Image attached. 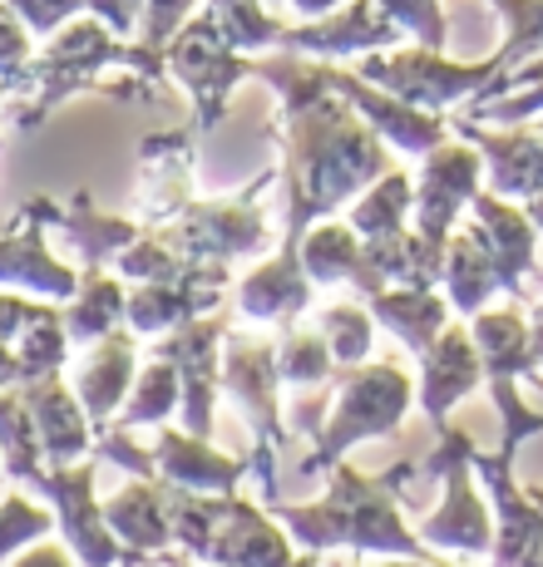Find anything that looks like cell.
<instances>
[{
  "instance_id": "obj_1",
  "label": "cell",
  "mask_w": 543,
  "mask_h": 567,
  "mask_svg": "<svg viewBox=\"0 0 543 567\" xmlns=\"http://www.w3.org/2000/svg\"><path fill=\"white\" fill-rule=\"evenodd\" d=\"M272 518L311 553L356 548L380 558H434V548L420 538V528H406L400 494L386 484V474H361L351 464L326 468V494L311 504H267Z\"/></svg>"
},
{
  "instance_id": "obj_2",
  "label": "cell",
  "mask_w": 543,
  "mask_h": 567,
  "mask_svg": "<svg viewBox=\"0 0 543 567\" xmlns=\"http://www.w3.org/2000/svg\"><path fill=\"white\" fill-rule=\"evenodd\" d=\"M410 400H416V390H410L406 370H396V365L346 370L341 390L331 395V414H326L321 434L311 440V454L301 460V474L326 478V468L341 464L346 450H356L361 440H386V434H396Z\"/></svg>"
},
{
  "instance_id": "obj_3",
  "label": "cell",
  "mask_w": 543,
  "mask_h": 567,
  "mask_svg": "<svg viewBox=\"0 0 543 567\" xmlns=\"http://www.w3.org/2000/svg\"><path fill=\"white\" fill-rule=\"evenodd\" d=\"M430 478H440L444 498L430 518H420V538L430 543L434 553H494V528H489V514L474 494V444L464 430H440V450L430 454L426 464Z\"/></svg>"
},
{
  "instance_id": "obj_4",
  "label": "cell",
  "mask_w": 543,
  "mask_h": 567,
  "mask_svg": "<svg viewBox=\"0 0 543 567\" xmlns=\"http://www.w3.org/2000/svg\"><path fill=\"white\" fill-rule=\"evenodd\" d=\"M277 351L263 341H243L233 336L223 355V390L233 395V405L247 414V424L257 430L253 450V474L263 484V504H277V450H281V420H277Z\"/></svg>"
},
{
  "instance_id": "obj_5",
  "label": "cell",
  "mask_w": 543,
  "mask_h": 567,
  "mask_svg": "<svg viewBox=\"0 0 543 567\" xmlns=\"http://www.w3.org/2000/svg\"><path fill=\"white\" fill-rule=\"evenodd\" d=\"M94 474H100V460H80V464H60L45 468V474L30 484V494L54 504V523H60L70 553L80 558V567H124L139 563V553H129L124 543L109 533L104 508L94 504Z\"/></svg>"
},
{
  "instance_id": "obj_6",
  "label": "cell",
  "mask_w": 543,
  "mask_h": 567,
  "mask_svg": "<svg viewBox=\"0 0 543 567\" xmlns=\"http://www.w3.org/2000/svg\"><path fill=\"white\" fill-rule=\"evenodd\" d=\"M474 478L494 498V553L489 567H524L543 548V498L514 484V450H474Z\"/></svg>"
},
{
  "instance_id": "obj_7",
  "label": "cell",
  "mask_w": 543,
  "mask_h": 567,
  "mask_svg": "<svg viewBox=\"0 0 543 567\" xmlns=\"http://www.w3.org/2000/svg\"><path fill=\"white\" fill-rule=\"evenodd\" d=\"M217 341L223 321H183L168 331V341L154 346V355L178 365L183 380V430L208 440L213 434V400H217Z\"/></svg>"
},
{
  "instance_id": "obj_8",
  "label": "cell",
  "mask_w": 543,
  "mask_h": 567,
  "mask_svg": "<svg viewBox=\"0 0 543 567\" xmlns=\"http://www.w3.org/2000/svg\"><path fill=\"white\" fill-rule=\"evenodd\" d=\"M20 405H25L30 420H35L45 468L94 460V424H90V414H84L80 395L60 385V375L25 380V385H20Z\"/></svg>"
},
{
  "instance_id": "obj_9",
  "label": "cell",
  "mask_w": 543,
  "mask_h": 567,
  "mask_svg": "<svg viewBox=\"0 0 543 567\" xmlns=\"http://www.w3.org/2000/svg\"><path fill=\"white\" fill-rule=\"evenodd\" d=\"M291 533L277 528L272 508L263 514L257 504L247 498L223 494V518H217V533H213V553H208V567H287L297 553H291Z\"/></svg>"
},
{
  "instance_id": "obj_10",
  "label": "cell",
  "mask_w": 543,
  "mask_h": 567,
  "mask_svg": "<svg viewBox=\"0 0 543 567\" xmlns=\"http://www.w3.org/2000/svg\"><path fill=\"white\" fill-rule=\"evenodd\" d=\"M484 361H480V346L474 336L464 331H440L434 346L426 351V370H420V410L434 430H450V410L480 385Z\"/></svg>"
},
{
  "instance_id": "obj_11",
  "label": "cell",
  "mask_w": 543,
  "mask_h": 567,
  "mask_svg": "<svg viewBox=\"0 0 543 567\" xmlns=\"http://www.w3.org/2000/svg\"><path fill=\"white\" fill-rule=\"evenodd\" d=\"M484 74H494V64H474V70H464V64H444V60H430V54L366 60V80L386 84V90H396L406 104H420V109L460 100V94H470Z\"/></svg>"
},
{
  "instance_id": "obj_12",
  "label": "cell",
  "mask_w": 543,
  "mask_h": 567,
  "mask_svg": "<svg viewBox=\"0 0 543 567\" xmlns=\"http://www.w3.org/2000/svg\"><path fill=\"white\" fill-rule=\"evenodd\" d=\"M263 243H267V227H263V213H253V207H193L178 233L168 237L173 252H183L188 261H227Z\"/></svg>"
},
{
  "instance_id": "obj_13",
  "label": "cell",
  "mask_w": 543,
  "mask_h": 567,
  "mask_svg": "<svg viewBox=\"0 0 543 567\" xmlns=\"http://www.w3.org/2000/svg\"><path fill=\"white\" fill-rule=\"evenodd\" d=\"M474 178H480V158H474L470 148H434L426 163V178H420V193H416L420 237L444 247V233H450L454 213L474 198Z\"/></svg>"
},
{
  "instance_id": "obj_14",
  "label": "cell",
  "mask_w": 543,
  "mask_h": 567,
  "mask_svg": "<svg viewBox=\"0 0 543 567\" xmlns=\"http://www.w3.org/2000/svg\"><path fill=\"white\" fill-rule=\"evenodd\" d=\"M154 460H158V478H168V484H178V488H193V494H233L247 474V464L217 454L208 440H198V434H188V430L183 434L158 430Z\"/></svg>"
},
{
  "instance_id": "obj_15",
  "label": "cell",
  "mask_w": 543,
  "mask_h": 567,
  "mask_svg": "<svg viewBox=\"0 0 543 567\" xmlns=\"http://www.w3.org/2000/svg\"><path fill=\"white\" fill-rule=\"evenodd\" d=\"M45 217H50V203H30L25 233L0 237V281L20 291H40V297H74L80 277L45 252V237H40Z\"/></svg>"
},
{
  "instance_id": "obj_16",
  "label": "cell",
  "mask_w": 543,
  "mask_h": 567,
  "mask_svg": "<svg viewBox=\"0 0 543 567\" xmlns=\"http://www.w3.org/2000/svg\"><path fill=\"white\" fill-rule=\"evenodd\" d=\"M129 390H134V341L124 331H109L100 341V351L80 365L74 375V395H80L84 414H90L94 434L114 424V414L124 410Z\"/></svg>"
},
{
  "instance_id": "obj_17",
  "label": "cell",
  "mask_w": 543,
  "mask_h": 567,
  "mask_svg": "<svg viewBox=\"0 0 543 567\" xmlns=\"http://www.w3.org/2000/svg\"><path fill=\"white\" fill-rule=\"evenodd\" d=\"M104 523L129 553H163L173 543V523H168V494L163 478H139V484L119 488L104 504Z\"/></svg>"
},
{
  "instance_id": "obj_18",
  "label": "cell",
  "mask_w": 543,
  "mask_h": 567,
  "mask_svg": "<svg viewBox=\"0 0 543 567\" xmlns=\"http://www.w3.org/2000/svg\"><path fill=\"white\" fill-rule=\"evenodd\" d=\"M474 237L484 243V252L494 257L499 287L519 291V277L534 261V227L529 217H519L514 207L494 203V198H474Z\"/></svg>"
},
{
  "instance_id": "obj_19",
  "label": "cell",
  "mask_w": 543,
  "mask_h": 567,
  "mask_svg": "<svg viewBox=\"0 0 543 567\" xmlns=\"http://www.w3.org/2000/svg\"><path fill=\"white\" fill-rule=\"evenodd\" d=\"M307 301H311V287H307V267H301L297 247H281V257L257 267L253 277L243 281V291H237V307L247 316H257V321L291 316L307 307Z\"/></svg>"
},
{
  "instance_id": "obj_20",
  "label": "cell",
  "mask_w": 543,
  "mask_h": 567,
  "mask_svg": "<svg viewBox=\"0 0 543 567\" xmlns=\"http://www.w3.org/2000/svg\"><path fill=\"white\" fill-rule=\"evenodd\" d=\"M371 316L390 326V331L406 341V351L426 355L434 346V336L444 331V307L430 297L426 287H396V291H376L371 297Z\"/></svg>"
},
{
  "instance_id": "obj_21",
  "label": "cell",
  "mask_w": 543,
  "mask_h": 567,
  "mask_svg": "<svg viewBox=\"0 0 543 567\" xmlns=\"http://www.w3.org/2000/svg\"><path fill=\"white\" fill-rule=\"evenodd\" d=\"M474 346H480V361L489 380H519L534 370V336L524 331L514 311L499 316H474Z\"/></svg>"
},
{
  "instance_id": "obj_22",
  "label": "cell",
  "mask_w": 543,
  "mask_h": 567,
  "mask_svg": "<svg viewBox=\"0 0 543 567\" xmlns=\"http://www.w3.org/2000/svg\"><path fill=\"white\" fill-rule=\"evenodd\" d=\"M494 163V193L504 198H539L543 193V138L534 134H474Z\"/></svg>"
},
{
  "instance_id": "obj_23",
  "label": "cell",
  "mask_w": 543,
  "mask_h": 567,
  "mask_svg": "<svg viewBox=\"0 0 543 567\" xmlns=\"http://www.w3.org/2000/svg\"><path fill=\"white\" fill-rule=\"evenodd\" d=\"M183 405V380H178V365L154 355V365L144 370V375L134 380V390H129L124 410L114 414L119 430H139V424H163L173 410Z\"/></svg>"
},
{
  "instance_id": "obj_24",
  "label": "cell",
  "mask_w": 543,
  "mask_h": 567,
  "mask_svg": "<svg viewBox=\"0 0 543 567\" xmlns=\"http://www.w3.org/2000/svg\"><path fill=\"white\" fill-rule=\"evenodd\" d=\"M444 281H450V297L460 311H480L484 297L499 287V271H494V257L484 252L480 237H460L444 257Z\"/></svg>"
},
{
  "instance_id": "obj_25",
  "label": "cell",
  "mask_w": 543,
  "mask_h": 567,
  "mask_svg": "<svg viewBox=\"0 0 543 567\" xmlns=\"http://www.w3.org/2000/svg\"><path fill=\"white\" fill-rule=\"evenodd\" d=\"M124 311H129V301H124V291H119V281L94 271V277H84L80 301L64 316V331H70V341H104Z\"/></svg>"
},
{
  "instance_id": "obj_26",
  "label": "cell",
  "mask_w": 543,
  "mask_h": 567,
  "mask_svg": "<svg viewBox=\"0 0 543 567\" xmlns=\"http://www.w3.org/2000/svg\"><path fill=\"white\" fill-rule=\"evenodd\" d=\"M366 247L356 243L351 227H321L301 243V267L311 281H356L361 277Z\"/></svg>"
},
{
  "instance_id": "obj_27",
  "label": "cell",
  "mask_w": 543,
  "mask_h": 567,
  "mask_svg": "<svg viewBox=\"0 0 543 567\" xmlns=\"http://www.w3.org/2000/svg\"><path fill=\"white\" fill-rule=\"evenodd\" d=\"M16 361H20V385L25 380H40V375H60V365H64V346H70V331H64V321L54 316L50 307L35 316V321L25 326V331L16 336Z\"/></svg>"
},
{
  "instance_id": "obj_28",
  "label": "cell",
  "mask_w": 543,
  "mask_h": 567,
  "mask_svg": "<svg viewBox=\"0 0 543 567\" xmlns=\"http://www.w3.org/2000/svg\"><path fill=\"white\" fill-rule=\"evenodd\" d=\"M277 375L281 385H326L336 380V355L317 336H287L277 346Z\"/></svg>"
},
{
  "instance_id": "obj_29",
  "label": "cell",
  "mask_w": 543,
  "mask_h": 567,
  "mask_svg": "<svg viewBox=\"0 0 543 567\" xmlns=\"http://www.w3.org/2000/svg\"><path fill=\"white\" fill-rule=\"evenodd\" d=\"M410 207V183L400 178V173H390L380 188H371V198H366L361 207H356V217H351V227L361 237H396L400 233V213Z\"/></svg>"
},
{
  "instance_id": "obj_30",
  "label": "cell",
  "mask_w": 543,
  "mask_h": 567,
  "mask_svg": "<svg viewBox=\"0 0 543 567\" xmlns=\"http://www.w3.org/2000/svg\"><path fill=\"white\" fill-rule=\"evenodd\" d=\"M321 341L331 346L336 365H356L371 351V311L361 307H331L321 316Z\"/></svg>"
},
{
  "instance_id": "obj_31",
  "label": "cell",
  "mask_w": 543,
  "mask_h": 567,
  "mask_svg": "<svg viewBox=\"0 0 543 567\" xmlns=\"http://www.w3.org/2000/svg\"><path fill=\"white\" fill-rule=\"evenodd\" d=\"M489 390H494V410H499V424H504L499 444L519 454V444L534 440V434H543V414L534 405H524V395H519L514 380H494Z\"/></svg>"
},
{
  "instance_id": "obj_32",
  "label": "cell",
  "mask_w": 543,
  "mask_h": 567,
  "mask_svg": "<svg viewBox=\"0 0 543 567\" xmlns=\"http://www.w3.org/2000/svg\"><path fill=\"white\" fill-rule=\"evenodd\" d=\"M54 528V514H45V508H35L30 498H6L0 504V563L10 558L16 548H25V543L45 538V533Z\"/></svg>"
},
{
  "instance_id": "obj_33",
  "label": "cell",
  "mask_w": 543,
  "mask_h": 567,
  "mask_svg": "<svg viewBox=\"0 0 543 567\" xmlns=\"http://www.w3.org/2000/svg\"><path fill=\"white\" fill-rule=\"evenodd\" d=\"M10 6L25 16V25H35V30H50L54 20H64L70 10H80V0H10Z\"/></svg>"
},
{
  "instance_id": "obj_34",
  "label": "cell",
  "mask_w": 543,
  "mask_h": 567,
  "mask_svg": "<svg viewBox=\"0 0 543 567\" xmlns=\"http://www.w3.org/2000/svg\"><path fill=\"white\" fill-rule=\"evenodd\" d=\"M45 311V307H35V301H20V297H0V341H16L20 331H25L35 316Z\"/></svg>"
},
{
  "instance_id": "obj_35",
  "label": "cell",
  "mask_w": 543,
  "mask_h": 567,
  "mask_svg": "<svg viewBox=\"0 0 543 567\" xmlns=\"http://www.w3.org/2000/svg\"><path fill=\"white\" fill-rule=\"evenodd\" d=\"M80 558H74L70 548H60V543H40V548H30V553H20L10 567H74Z\"/></svg>"
},
{
  "instance_id": "obj_36",
  "label": "cell",
  "mask_w": 543,
  "mask_h": 567,
  "mask_svg": "<svg viewBox=\"0 0 543 567\" xmlns=\"http://www.w3.org/2000/svg\"><path fill=\"white\" fill-rule=\"evenodd\" d=\"M331 567H361V563H331ZM371 567H450V563H434V558H396V563H371Z\"/></svg>"
},
{
  "instance_id": "obj_37",
  "label": "cell",
  "mask_w": 543,
  "mask_h": 567,
  "mask_svg": "<svg viewBox=\"0 0 543 567\" xmlns=\"http://www.w3.org/2000/svg\"><path fill=\"white\" fill-rule=\"evenodd\" d=\"M529 223L543 227V193H539V198H529Z\"/></svg>"
},
{
  "instance_id": "obj_38",
  "label": "cell",
  "mask_w": 543,
  "mask_h": 567,
  "mask_svg": "<svg viewBox=\"0 0 543 567\" xmlns=\"http://www.w3.org/2000/svg\"><path fill=\"white\" fill-rule=\"evenodd\" d=\"M524 567H543V548H539V553H534V558H529Z\"/></svg>"
},
{
  "instance_id": "obj_39",
  "label": "cell",
  "mask_w": 543,
  "mask_h": 567,
  "mask_svg": "<svg viewBox=\"0 0 543 567\" xmlns=\"http://www.w3.org/2000/svg\"><path fill=\"white\" fill-rule=\"evenodd\" d=\"M534 494H539V498H543V488H534Z\"/></svg>"
},
{
  "instance_id": "obj_40",
  "label": "cell",
  "mask_w": 543,
  "mask_h": 567,
  "mask_svg": "<svg viewBox=\"0 0 543 567\" xmlns=\"http://www.w3.org/2000/svg\"><path fill=\"white\" fill-rule=\"evenodd\" d=\"M124 567H139V563H124Z\"/></svg>"
},
{
  "instance_id": "obj_41",
  "label": "cell",
  "mask_w": 543,
  "mask_h": 567,
  "mask_svg": "<svg viewBox=\"0 0 543 567\" xmlns=\"http://www.w3.org/2000/svg\"><path fill=\"white\" fill-rule=\"evenodd\" d=\"M0 468H6V464H0Z\"/></svg>"
}]
</instances>
